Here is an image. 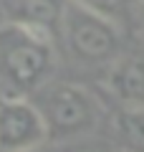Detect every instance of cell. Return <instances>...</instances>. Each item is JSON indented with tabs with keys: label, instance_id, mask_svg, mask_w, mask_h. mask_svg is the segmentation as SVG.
I'll list each match as a JSON object with an SVG mask.
<instances>
[{
	"label": "cell",
	"instance_id": "obj_1",
	"mask_svg": "<svg viewBox=\"0 0 144 152\" xmlns=\"http://www.w3.org/2000/svg\"><path fill=\"white\" fill-rule=\"evenodd\" d=\"M53 71L51 38L20 26L5 23L0 28V81L8 94H31L46 84Z\"/></svg>",
	"mask_w": 144,
	"mask_h": 152
},
{
	"label": "cell",
	"instance_id": "obj_2",
	"mask_svg": "<svg viewBox=\"0 0 144 152\" xmlns=\"http://www.w3.org/2000/svg\"><path fill=\"white\" fill-rule=\"evenodd\" d=\"M38 96L33 104L38 107L43 122H46L48 140H68V137L86 134L99 122V102L84 86L76 84H51L38 86Z\"/></svg>",
	"mask_w": 144,
	"mask_h": 152
},
{
	"label": "cell",
	"instance_id": "obj_3",
	"mask_svg": "<svg viewBox=\"0 0 144 152\" xmlns=\"http://www.w3.org/2000/svg\"><path fill=\"white\" fill-rule=\"evenodd\" d=\"M58 33L66 48L84 64H106L119 56L121 48V26L84 8L76 0H66Z\"/></svg>",
	"mask_w": 144,
	"mask_h": 152
},
{
	"label": "cell",
	"instance_id": "obj_4",
	"mask_svg": "<svg viewBox=\"0 0 144 152\" xmlns=\"http://www.w3.org/2000/svg\"><path fill=\"white\" fill-rule=\"evenodd\" d=\"M48 140L38 107L23 94L0 96V152H20Z\"/></svg>",
	"mask_w": 144,
	"mask_h": 152
},
{
	"label": "cell",
	"instance_id": "obj_5",
	"mask_svg": "<svg viewBox=\"0 0 144 152\" xmlns=\"http://www.w3.org/2000/svg\"><path fill=\"white\" fill-rule=\"evenodd\" d=\"M106 89L121 107L144 109V58L119 56L106 76Z\"/></svg>",
	"mask_w": 144,
	"mask_h": 152
},
{
	"label": "cell",
	"instance_id": "obj_6",
	"mask_svg": "<svg viewBox=\"0 0 144 152\" xmlns=\"http://www.w3.org/2000/svg\"><path fill=\"white\" fill-rule=\"evenodd\" d=\"M66 0H13L10 20L31 28L46 38H53L61 28Z\"/></svg>",
	"mask_w": 144,
	"mask_h": 152
},
{
	"label": "cell",
	"instance_id": "obj_7",
	"mask_svg": "<svg viewBox=\"0 0 144 152\" xmlns=\"http://www.w3.org/2000/svg\"><path fill=\"white\" fill-rule=\"evenodd\" d=\"M111 129L121 152H144V109L124 107L114 117Z\"/></svg>",
	"mask_w": 144,
	"mask_h": 152
},
{
	"label": "cell",
	"instance_id": "obj_8",
	"mask_svg": "<svg viewBox=\"0 0 144 152\" xmlns=\"http://www.w3.org/2000/svg\"><path fill=\"white\" fill-rule=\"evenodd\" d=\"M76 3H81L84 8H89V10H94V13H99V15L114 20L116 26H121V23L132 15L137 0H76Z\"/></svg>",
	"mask_w": 144,
	"mask_h": 152
},
{
	"label": "cell",
	"instance_id": "obj_9",
	"mask_svg": "<svg viewBox=\"0 0 144 152\" xmlns=\"http://www.w3.org/2000/svg\"><path fill=\"white\" fill-rule=\"evenodd\" d=\"M20 152H68L63 145H58V142L53 140V145H48V140L46 142H41V145H36V147H28V150H20Z\"/></svg>",
	"mask_w": 144,
	"mask_h": 152
}]
</instances>
